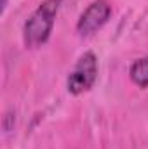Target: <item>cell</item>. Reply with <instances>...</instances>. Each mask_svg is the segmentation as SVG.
Segmentation results:
<instances>
[{
  "mask_svg": "<svg viewBox=\"0 0 148 149\" xmlns=\"http://www.w3.org/2000/svg\"><path fill=\"white\" fill-rule=\"evenodd\" d=\"M59 5H61V0H44L37 10L30 16L23 30L26 47H38L44 42H47L52 31Z\"/></svg>",
  "mask_w": 148,
  "mask_h": 149,
  "instance_id": "6da1fadb",
  "label": "cell"
},
{
  "mask_svg": "<svg viewBox=\"0 0 148 149\" xmlns=\"http://www.w3.org/2000/svg\"><path fill=\"white\" fill-rule=\"evenodd\" d=\"M5 5H7V0H2V10L5 9Z\"/></svg>",
  "mask_w": 148,
  "mask_h": 149,
  "instance_id": "5b68a950",
  "label": "cell"
},
{
  "mask_svg": "<svg viewBox=\"0 0 148 149\" xmlns=\"http://www.w3.org/2000/svg\"><path fill=\"white\" fill-rule=\"evenodd\" d=\"M111 14V5L106 0H96L92 2L85 10L84 14L80 16L78 23H77V30L82 33V35H91L94 33L96 30H99L108 19H110Z\"/></svg>",
  "mask_w": 148,
  "mask_h": 149,
  "instance_id": "3957f363",
  "label": "cell"
},
{
  "mask_svg": "<svg viewBox=\"0 0 148 149\" xmlns=\"http://www.w3.org/2000/svg\"><path fill=\"white\" fill-rule=\"evenodd\" d=\"M98 78V61L96 56L92 52H85L84 56H80V59L77 61L73 71L70 73L66 80V87L70 94H82L85 90H89L94 81Z\"/></svg>",
  "mask_w": 148,
  "mask_h": 149,
  "instance_id": "7a4b0ae2",
  "label": "cell"
},
{
  "mask_svg": "<svg viewBox=\"0 0 148 149\" xmlns=\"http://www.w3.org/2000/svg\"><path fill=\"white\" fill-rule=\"evenodd\" d=\"M131 80L140 85V87H148V57H141L132 63L131 66Z\"/></svg>",
  "mask_w": 148,
  "mask_h": 149,
  "instance_id": "277c9868",
  "label": "cell"
}]
</instances>
